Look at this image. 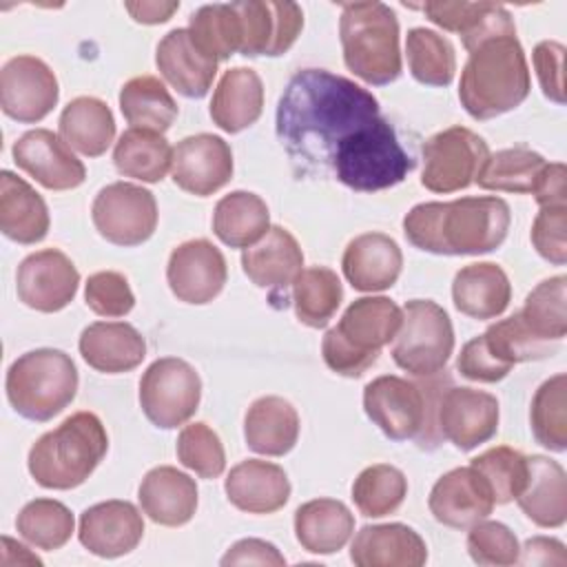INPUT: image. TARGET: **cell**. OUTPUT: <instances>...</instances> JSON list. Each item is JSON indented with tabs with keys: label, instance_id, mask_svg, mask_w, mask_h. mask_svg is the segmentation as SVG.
Returning a JSON list of instances; mask_svg holds the SVG:
<instances>
[{
	"label": "cell",
	"instance_id": "f35d334b",
	"mask_svg": "<svg viewBox=\"0 0 567 567\" xmlns=\"http://www.w3.org/2000/svg\"><path fill=\"white\" fill-rule=\"evenodd\" d=\"M120 111L131 128L164 133L177 117V104L155 75L131 78L120 89Z\"/></svg>",
	"mask_w": 567,
	"mask_h": 567
},
{
	"label": "cell",
	"instance_id": "1f68e13d",
	"mask_svg": "<svg viewBox=\"0 0 567 567\" xmlns=\"http://www.w3.org/2000/svg\"><path fill=\"white\" fill-rule=\"evenodd\" d=\"M452 299L458 312L472 319L501 317L512 299V284L494 261L463 266L452 281Z\"/></svg>",
	"mask_w": 567,
	"mask_h": 567
},
{
	"label": "cell",
	"instance_id": "11a10c76",
	"mask_svg": "<svg viewBox=\"0 0 567 567\" xmlns=\"http://www.w3.org/2000/svg\"><path fill=\"white\" fill-rule=\"evenodd\" d=\"M532 60H534V69L545 97H549L556 104H565V75H563L565 47L554 40H543L534 47Z\"/></svg>",
	"mask_w": 567,
	"mask_h": 567
},
{
	"label": "cell",
	"instance_id": "484cf974",
	"mask_svg": "<svg viewBox=\"0 0 567 567\" xmlns=\"http://www.w3.org/2000/svg\"><path fill=\"white\" fill-rule=\"evenodd\" d=\"M137 501L142 512L157 525L182 527L197 509L195 481L171 465H159L146 472L140 483Z\"/></svg>",
	"mask_w": 567,
	"mask_h": 567
},
{
	"label": "cell",
	"instance_id": "8fae6325",
	"mask_svg": "<svg viewBox=\"0 0 567 567\" xmlns=\"http://www.w3.org/2000/svg\"><path fill=\"white\" fill-rule=\"evenodd\" d=\"M489 155L487 142L465 128L450 126L423 144L421 184L432 193H456L474 184Z\"/></svg>",
	"mask_w": 567,
	"mask_h": 567
},
{
	"label": "cell",
	"instance_id": "52a82bcc",
	"mask_svg": "<svg viewBox=\"0 0 567 567\" xmlns=\"http://www.w3.org/2000/svg\"><path fill=\"white\" fill-rule=\"evenodd\" d=\"M4 390L22 419L44 423L75 399L78 368L62 350H29L9 365Z\"/></svg>",
	"mask_w": 567,
	"mask_h": 567
},
{
	"label": "cell",
	"instance_id": "cb8c5ba5",
	"mask_svg": "<svg viewBox=\"0 0 567 567\" xmlns=\"http://www.w3.org/2000/svg\"><path fill=\"white\" fill-rule=\"evenodd\" d=\"M403 266L399 244L383 233H363L354 237L341 257L346 279L354 290L381 292L396 284Z\"/></svg>",
	"mask_w": 567,
	"mask_h": 567
},
{
	"label": "cell",
	"instance_id": "836d02e7",
	"mask_svg": "<svg viewBox=\"0 0 567 567\" xmlns=\"http://www.w3.org/2000/svg\"><path fill=\"white\" fill-rule=\"evenodd\" d=\"M246 445L264 456L288 454L299 439V414L281 396H261L252 401L244 419Z\"/></svg>",
	"mask_w": 567,
	"mask_h": 567
},
{
	"label": "cell",
	"instance_id": "d4e9b609",
	"mask_svg": "<svg viewBox=\"0 0 567 567\" xmlns=\"http://www.w3.org/2000/svg\"><path fill=\"white\" fill-rule=\"evenodd\" d=\"M357 567H421L427 560L425 540L403 523L365 525L350 545Z\"/></svg>",
	"mask_w": 567,
	"mask_h": 567
},
{
	"label": "cell",
	"instance_id": "8992f818",
	"mask_svg": "<svg viewBox=\"0 0 567 567\" xmlns=\"http://www.w3.org/2000/svg\"><path fill=\"white\" fill-rule=\"evenodd\" d=\"M346 66L365 84L383 86L401 75L399 20L383 2H348L339 20Z\"/></svg>",
	"mask_w": 567,
	"mask_h": 567
},
{
	"label": "cell",
	"instance_id": "d6a6232c",
	"mask_svg": "<svg viewBox=\"0 0 567 567\" xmlns=\"http://www.w3.org/2000/svg\"><path fill=\"white\" fill-rule=\"evenodd\" d=\"M264 111L261 78L246 66L228 69L210 100V117L226 133H239L252 126Z\"/></svg>",
	"mask_w": 567,
	"mask_h": 567
},
{
	"label": "cell",
	"instance_id": "ee69618b",
	"mask_svg": "<svg viewBox=\"0 0 567 567\" xmlns=\"http://www.w3.org/2000/svg\"><path fill=\"white\" fill-rule=\"evenodd\" d=\"M73 527H75V520L71 509L64 503L53 498L29 501L16 518L18 534L29 545L44 551L64 547L73 534Z\"/></svg>",
	"mask_w": 567,
	"mask_h": 567
},
{
	"label": "cell",
	"instance_id": "b9f144b4",
	"mask_svg": "<svg viewBox=\"0 0 567 567\" xmlns=\"http://www.w3.org/2000/svg\"><path fill=\"white\" fill-rule=\"evenodd\" d=\"M408 66L412 78L425 86H447L456 73L454 47L441 33L414 27L405 38Z\"/></svg>",
	"mask_w": 567,
	"mask_h": 567
},
{
	"label": "cell",
	"instance_id": "9a60e30c",
	"mask_svg": "<svg viewBox=\"0 0 567 567\" xmlns=\"http://www.w3.org/2000/svg\"><path fill=\"white\" fill-rule=\"evenodd\" d=\"M233 9L239 20V53L246 58L284 55L303 29V11L295 2L244 0L233 2Z\"/></svg>",
	"mask_w": 567,
	"mask_h": 567
},
{
	"label": "cell",
	"instance_id": "60d3db41",
	"mask_svg": "<svg viewBox=\"0 0 567 567\" xmlns=\"http://www.w3.org/2000/svg\"><path fill=\"white\" fill-rule=\"evenodd\" d=\"M343 297L341 281L334 270L312 266L301 270L292 284V301L297 319L308 328H323L334 317Z\"/></svg>",
	"mask_w": 567,
	"mask_h": 567
},
{
	"label": "cell",
	"instance_id": "91938a15",
	"mask_svg": "<svg viewBox=\"0 0 567 567\" xmlns=\"http://www.w3.org/2000/svg\"><path fill=\"white\" fill-rule=\"evenodd\" d=\"M124 9L131 13V18L135 22H142V24H159V22H166L177 9H179V2H126Z\"/></svg>",
	"mask_w": 567,
	"mask_h": 567
},
{
	"label": "cell",
	"instance_id": "f907efd6",
	"mask_svg": "<svg viewBox=\"0 0 567 567\" xmlns=\"http://www.w3.org/2000/svg\"><path fill=\"white\" fill-rule=\"evenodd\" d=\"M177 458L202 478H217L226 467V452L217 432L202 421L184 425L179 432Z\"/></svg>",
	"mask_w": 567,
	"mask_h": 567
},
{
	"label": "cell",
	"instance_id": "4fadbf2b",
	"mask_svg": "<svg viewBox=\"0 0 567 567\" xmlns=\"http://www.w3.org/2000/svg\"><path fill=\"white\" fill-rule=\"evenodd\" d=\"M363 410L392 441H419L430 423V401L423 388L394 374L377 377L363 388Z\"/></svg>",
	"mask_w": 567,
	"mask_h": 567
},
{
	"label": "cell",
	"instance_id": "5b68a950",
	"mask_svg": "<svg viewBox=\"0 0 567 567\" xmlns=\"http://www.w3.org/2000/svg\"><path fill=\"white\" fill-rule=\"evenodd\" d=\"M401 321L403 308L388 297L352 301L321 341L326 365L341 377H361L379 359L381 348L394 341Z\"/></svg>",
	"mask_w": 567,
	"mask_h": 567
},
{
	"label": "cell",
	"instance_id": "44dd1931",
	"mask_svg": "<svg viewBox=\"0 0 567 567\" xmlns=\"http://www.w3.org/2000/svg\"><path fill=\"white\" fill-rule=\"evenodd\" d=\"M427 505L441 525L452 529H470L474 523L487 518L496 503L485 478L472 465H467L445 472L434 483Z\"/></svg>",
	"mask_w": 567,
	"mask_h": 567
},
{
	"label": "cell",
	"instance_id": "d6986e66",
	"mask_svg": "<svg viewBox=\"0 0 567 567\" xmlns=\"http://www.w3.org/2000/svg\"><path fill=\"white\" fill-rule=\"evenodd\" d=\"M173 182L197 197H208L233 177V151L213 133L188 135L173 148Z\"/></svg>",
	"mask_w": 567,
	"mask_h": 567
},
{
	"label": "cell",
	"instance_id": "2e32d148",
	"mask_svg": "<svg viewBox=\"0 0 567 567\" xmlns=\"http://www.w3.org/2000/svg\"><path fill=\"white\" fill-rule=\"evenodd\" d=\"M80 284L73 261L58 248L35 250L24 257L16 272L18 299L38 312H58L66 308Z\"/></svg>",
	"mask_w": 567,
	"mask_h": 567
},
{
	"label": "cell",
	"instance_id": "f546056e",
	"mask_svg": "<svg viewBox=\"0 0 567 567\" xmlns=\"http://www.w3.org/2000/svg\"><path fill=\"white\" fill-rule=\"evenodd\" d=\"M516 503L534 525L563 527L567 520V476L563 465L540 454L527 456V481Z\"/></svg>",
	"mask_w": 567,
	"mask_h": 567
},
{
	"label": "cell",
	"instance_id": "9c48e42d",
	"mask_svg": "<svg viewBox=\"0 0 567 567\" xmlns=\"http://www.w3.org/2000/svg\"><path fill=\"white\" fill-rule=\"evenodd\" d=\"M452 350L454 328L450 315L432 299L408 301L390 352L394 363L414 377H432L445 368Z\"/></svg>",
	"mask_w": 567,
	"mask_h": 567
},
{
	"label": "cell",
	"instance_id": "6da1fadb",
	"mask_svg": "<svg viewBox=\"0 0 567 567\" xmlns=\"http://www.w3.org/2000/svg\"><path fill=\"white\" fill-rule=\"evenodd\" d=\"M379 115L368 89L326 69H301L279 100L277 137L299 173L317 175L330 171L343 140Z\"/></svg>",
	"mask_w": 567,
	"mask_h": 567
},
{
	"label": "cell",
	"instance_id": "f5cc1de1",
	"mask_svg": "<svg viewBox=\"0 0 567 567\" xmlns=\"http://www.w3.org/2000/svg\"><path fill=\"white\" fill-rule=\"evenodd\" d=\"M86 306L100 317H124L133 310L135 297L122 272L100 270L86 279Z\"/></svg>",
	"mask_w": 567,
	"mask_h": 567
},
{
	"label": "cell",
	"instance_id": "ba28073f",
	"mask_svg": "<svg viewBox=\"0 0 567 567\" xmlns=\"http://www.w3.org/2000/svg\"><path fill=\"white\" fill-rule=\"evenodd\" d=\"M414 159L403 151L392 124L377 117L339 144L330 171L348 188L374 193L405 179Z\"/></svg>",
	"mask_w": 567,
	"mask_h": 567
},
{
	"label": "cell",
	"instance_id": "7402d4cb",
	"mask_svg": "<svg viewBox=\"0 0 567 567\" xmlns=\"http://www.w3.org/2000/svg\"><path fill=\"white\" fill-rule=\"evenodd\" d=\"M144 536L140 509L128 501H104L80 514L78 538L84 549L100 558L131 554Z\"/></svg>",
	"mask_w": 567,
	"mask_h": 567
},
{
	"label": "cell",
	"instance_id": "7bdbcfd3",
	"mask_svg": "<svg viewBox=\"0 0 567 567\" xmlns=\"http://www.w3.org/2000/svg\"><path fill=\"white\" fill-rule=\"evenodd\" d=\"M567 277L556 275L540 281L525 299L520 321L538 341H560L567 334Z\"/></svg>",
	"mask_w": 567,
	"mask_h": 567
},
{
	"label": "cell",
	"instance_id": "7dc6e473",
	"mask_svg": "<svg viewBox=\"0 0 567 567\" xmlns=\"http://www.w3.org/2000/svg\"><path fill=\"white\" fill-rule=\"evenodd\" d=\"M188 31L193 42L217 62L239 53L241 35H239V20L233 9V2L199 7L190 16Z\"/></svg>",
	"mask_w": 567,
	"mask_h": 567
},
{
	"label": "cell",
	"instance_id": "f6af8a7d",
	"mask_svg": "<svg viewBox=\"0 0 567 567\" xmlns=\"http://www.w3.org/2000/svg\"><path fill=\"white\" fill-rule=\"evenodd\" d=\"M408 494L405 474L385 463L365 467L352 483V501L357 509L368 518H381L394 514Z\"/></svg>",
	"mask_w": 567,
	"mask_h": 567
},
{
	"label": "cell",
	"instance_id": "e575fe53",
	"mask_svg": "<svg viewBox=\"0 0 567 567\" xmlns=\"http://www.w3.org/2000/svg\"><path fill=\"white\" fill-rule=\"evenodd\" d=\"M354 532L352 512L334 498H315L297 507L295 536L310 554H334L343 549Z\"/></svg>",
	"mask_w": 567,
	"mask_h": 567
},
{
	"label": "cell",
	"instance_id": "74e56055",
	"mask_svg": "<svg viewBox=\"0 0 567 567\" xmlns=\"http://www.w3.org/2000/svg\"><path fill=\"white\" fill-rule=\"evenodd\" d=\"M173 162V148L166 137L148 128H128L113 148V164L120 175L146 184L164 179Z\"/></svg>",
	"mask_w": 567,
	"mask_h": 567
},
{
	"label": "cell",
	"instance_id": "277c9868",
	"mask_svg": "<svg viewBox=\"0 0 567 567\" xmlns=\"http://www.w3.org/2000/svg\"><path fill=\"white\" fill-rule=\"evenodd\" d=\"M106 450L102 421L93 412H75L31 445L27 467L40 487L73 489L95 472Z\"/></svg>",
	"mask_w": 567,
	"mask_h": 567
},
{
	"label": "cell",
	"instance_id": "ac0fdd59",
	"mask_svg": "<svg viewBox=\"0 0 567 567\" xmlns=\"http://www.w3.org/2000/svg\"><path fill=\"white\" fill-rule=\"evenodd\" d=\"M228 277L221 250L208 239H190L179 244L166 266V281L171 292L193 306L213 301Z\"/></svg>",
	"mask_w": 567,
	"mask_h": 567
},
{
	"label": "cell",
	"instance_id": "681fc988",
	"mask_svg": "<svg viewBox=\"0 0 567 567\" xmlns=\"http://www.w3.org/2000/svg\"><path fill=\"white\" fill-rule=\"evenodd\" d=\"M487 352L507 370H512L516 363L543 359L551 352V346L545 341H538L520 321V315H512L503 321L492 323L481 334Z\"/></svg>",
	"mask_w": 567,
	"mask_h": 567
},
{
	"label": "cell",
	"instance_id": "30bf717a",
	"mask_svg": "<svg viewBox=\"0 0 567 567\" xmlns=\"http://www.w3.org/2000/svg\"><path fill=\"white\" fill-rule=\"evenodd\" d=\"M199 399L202 379L184 359L162 357L140 379V405L155 427L173 430L184 425L197 412Z\"/></svg>",
	"mask_w": 567,
	"mask_h": 567
},
{
	"label": "cell",
	"instance_id": "5bb4252c",
	"mask_svg": "<svg viewBox=\"0 0 567 567\" xmlns=\"http://www.w3.org/2000/svg\"><path fill=\"white\" fill-rule=\"evenodd\" d=\"M58 78L35 55H16L0 71L2 113L20 124L44 120L58 104Z\"/></svg>",
	"mask_w": 567,
	"mask_h": 567
},
{
	"label": "cell",
	"instance_id": "9f6ffc18",
	"mask_svg": "<svg viewBox=\"0 0 567 567\" xmlns=\"http://www.w3.org/2000/svg\"><path fill=\"white\" fill-rule=\"evenodd\" d=\"M221 565H272L281 567L286 565V558L279 554V549L272 543H266L261 538H244L237 540L221 558Z\"/></svg>",
	"mask_w": 567,
	"mask_h": 567
},
{
	"label": "cell",
	"instance_id": "7a4b0ae2",
	"mask_svg": "<svg viewBox=\"0 0 567 567\" xmlns=\"http://www.w3.org/2000/svg\"><path fill=\"white\" fill-rule=\"evenodd\" d=\"M512 213L496 195L423 202L403 217L408 241L432 255H483L496 250L509 230Z\"/></svg>",
	"mask_w": 567,
	"mask_h": 567
},
{
	"label": "cell",
	"instance_id": "e0dca14e",
	"mask_svg": "<svg viewBox=\"0 0 567 567\" xmlns=\"http://www.w3.org/2000/svg\"><path fill=\"white\" fill-rule=\"evenodd\" d=\"M436 427L456 450L470 452L498 432V401L474 388H452L436 403Z\"/></svg>",
	"mask_w": 567,
	"mask_h": 567
},
{
	"label": "cell",
	"instance_id": "d590c367",
	"mask_svg": "<svg viewBox=\"0 0 567 567\" xmlns=\"http://www.w3.org/2000/svg\"><path fill=\"white\" fill-rule=\"evenodd\" d=\"M58 131L69 148L86 157H100L115 137V120L106 102L80 95L62 109Z\"/></svg>",
	"mask_w": 567,
	"mask_h": 567
},
{
	"label": "cell",
	"instance_id": "680465c9",
	"mask_svg": "<svg viewBox=\"0 0 567 567\" xmlns=\"http://www.w3.org/2000/svg\"><path fill=\"white\" fill-rule=\"evenodd\" d=\"M518 563L520 565H565L567 563L565 545L560 540L547 538V536L529 538L520 547Z\"/></svg>",
	"mask_w": 567,
	"mask_h": 567
},
{
	"label": "cell",
	"instance_id": "83f0119b",
	"mask_svg": "<svg viewBox=\"0 0 567 567\" xmlns=\"http://www.w3.org/2000/svg\"><path fill=\"white\" fill-rule=\"evenodd\" d=\"M246 277L268 290H286L303 270V252L290 230L270 226L268 233L241 252Z\"/></svg>",
	"mask_w": 567,
	"mask_h": 567
},
{
	"label": "cell",
	"instance_id": "7c38bea8",
	"mask_svg": "<svg viewBox=\"0 0 567 567\" xmlns=\"http://www.w3.org/2000/svg\"><path fill=\"white\" fill-rule=\"evenodd\" d=\"M91 217L106 241L131 248L155 233L157 204L151 190L131 182H113L95 195Z\"/></svg>",
	"mask_w": 567,
	"mask_h": 567
},
{
	"label": "cell",
	"instance_id": "ab89813d",
	"mask_svg": "<svg viewBox=\"0 0 567 567\" xmlns=\"http://www.w3.org/2000/svg\"><path fill=\"white\" fill-rule=\"evenodd\" d=\"M545 166L547 159L532 148H503L487 155L474 182L496 193H534Z\"/></svg>",
	"mask_w": 567,
	"mask_h": 567
},
{
	"label": "cell",
	"instance_id": "816d5d0a",
	"mask_svg": "<svg viewBox=\"0 0 567 567\" xmlns=\"http://www.w3.org/2000/svg\"><path fill=\"white\" fill-rule=\"evenodd\" d=\"M467 551L478 565L503 567L518 563L520 545L507 525L483 518L470 527Z\"/></svg>",
	"mask_w": 567,
	"mask_h": 567
},
{
	"label": "cell",
	"instance_id": "f1b7e54d",
	"mask_svg": "<svg viewBox=\"0 0 567 567\" xmlns=\"http://www.w3.org/2000/svg\"><path fill=\"white\" fill-rule=\"evenodd\" d=\"M78 348L82 359L104 374L128 372L146 357L144 337L124 321H95L86 326Z\"/></svg>",
	"mask_w": 567,
	"mask_h": 567
},
{
	"label": "cell",
	"instance_id": "bcb514c9",
	"mask_svg": "<svg viewBox=\"0 0 567 567\" xmlns=\"http://www.w3.org/2000/svg\"><path fill=\"white\" fill-rule=\"evenodd\" d=\"M529 423L534 439L551 450H567V377L560 372L536 390L529 410Z\"/></svg>",
	"mask_w": 567,
	"mask_h": 567
},
{
	"label": "cell",
	"instance_id": "3957f363",
	"mask_svg": "<svg viewBox=\"0 0 567 567\" xmlns=\"http://www.w3.org/2000/svg\"><path fill=\"white\" fill-rule=\"evenodd\" d=\"M532 80L516 35L487 38L470 51L461 71L458 100L474 120H492L514 111L529 95Z\"/></svg>",
	"mask_w": 567,
	"mask_h": 567
},
{
	"label": "cell",
	"instance_id": "4316f807",
	"mask_svg": "<svg viewBox=\"0 0 567 567\" xmlns=\"http://www.w3.org/2000/svg\"><path fill=\"white\" fill-rule=\"evenodd\" d=\"M224 489L228 501L248 514H272L290 498V481L284 467L259 458L237 463L228 472Z\"/></svg>",
	"mask_w": 567,
	"mask_h": 567
},
{
	"label": "cell",
	"instance_id": "6f0895ef",
	"mask_svg": "<svg viewBox=\"0 0 567 567\" xmlns=\"http://www.w3.org/2000/svg\"><path fill=\"white\" fill-rule=\"evenodd\" d=\"M536 204L543 206H565L567 204V168L563 162H547L536 188Z\"/></svg>",
	"mask_w": 567,
	"mask_h": 567
},
{
	"label": "cell",
	"instance_id": "db71d44e",
	"mask_svg": "<svg viewBox=\"0 0 567 567\" xmlns=\"http://www.w3.org/2000/svg\"><path fill=\"white\" fill-rule=\"evenodd\" d=\"M532 244L536 252L554 266L567 261V204L543 206L532 224Z\"/></svg>",
	"mask_w": 567,
	"mask_h": 567
},
{
	"label": "cell",
	"instance_id": "c3c4849f",
	"mask_svg": "<svg viewBox=\"0 0 567 567\" xmlns=\"http://www.w3.org/2000/svg\"><path fill=\"white\" fill-rule=\"evenodd\" d=\"M470 465L485 478L496 505L516 501L527 481V456L507 445H496L470 461Z\"/></svg>",
	"mask_w": 567,
	"mask_h": 567
},
{
	"label": "cell",
	"instance_id": "ffe728a7",
	"mask_svg": "<svg viewBox=\"0 0 567 567\" xmlns=\"http://www.w3.org/2000/svg\"><path fill=\"white\" fill-rule=\"evenodd\" d=\"M11 155L18 168L49 190L78 188L86 177L84 164L71 153L62 137L49 128H33L20 135Z\"/></svg>",
	"mask_w": 567,
	"mask_h": 567
},
{
	"label": "cell",
	"instance_id": "4dcf8cb0",
	"mask_svg": "<svg viewBox=\"0 0 567 567\" xmlns=\"http://www.w3.org/2000/svg\"><path fill=\"white\" fill-rule=\"evenodd\" d=\"M49 208L42 195L11 171L0 173V230L16 244H38L49 233Z\"/></svg>",
	"mask_w": 567,
	"mask_h": 567
},
{
	"label": "cell",
	"instance_id": "8d00e7d4",
	"mask_svg": "<svg viewBox=\"0 0 567 567\" xmlns=\"http://www.w3.org/2000/svg\"><path fill=\"white\" fill-rule=\"evenodd\" d=\"M270 228V213L266 202L248 190H233L224 195L213 213V233L230 248L255 246Z\"/></svg>",
	"mask_w": 567,
	"mask_h": 567
},
{
	"label": "cell",
	"instance_id": "603a6c76",
	"mask_svg": "<svg viewBox=\"0 0 567 567\" xmlns=\"http://www.w3.org/2000/svg\"><path fill=\"white\" fill-rule=\"evenodd\" d=\"M162 78L184 97H204L217 75V60L206 55L190 38L188 29L168 31L155 51Z\"/></svg>",
	"mask_w": 567,
	"mask_h": 567
}]
</instances>
